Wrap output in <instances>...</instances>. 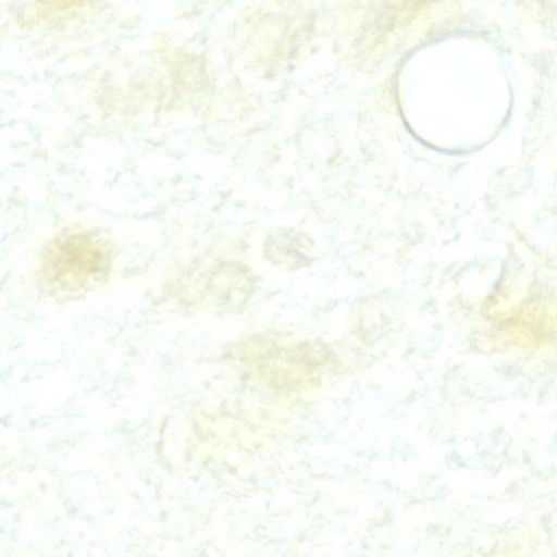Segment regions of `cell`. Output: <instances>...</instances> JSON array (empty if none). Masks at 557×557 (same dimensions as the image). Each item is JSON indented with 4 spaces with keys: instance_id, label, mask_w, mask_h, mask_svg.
<instances>
[{
    "instance_id": "obj_1",
    "label": "cell",
    "mask_w": 557,
    "mask_h": 557,
    "mask_svg": "<svg viewBox=\"0 0 557 557\" xmlns=\"http://www.w3.org/2000/svg\"><path fill=\"white\" fill-rule=\"evenodd\" d=\"M112 268V249L99 233L69 228L44 247L38 275L54 296L78 297L104 283Z\"/></svg>"
},
{
    "instance_id": "obj_2",
    "label": "cell",
    "mask_w": 557,
    "mask_h": 557,
    "mask_svg": "<svg viewBox=\"0 0 557 557\" xmlns=\"http://www.w3.org/2000/svg\"><path fill=\"white\" fill-rule=\"evenodd\" d=\"M237 359L258 381L273 388L294 387L309 375L306 352L300 345L271 338H249L240 344Z\"/></svg>"
},
{
    "instance_id": "obj_3",
    "label": "cell",
    "mask_w": 557,
    "mask_h": 557,
    "mask_svg": "<svg viewBox=\"0 0 557 557\" xmlns=\"http://www.w3.org/2000/svg\"><path fill=\"white\" fill-rule=\"evenodd\" d=\"M87 0H37L40 7L52 13L67 12L75 8H81Z\"/></svg>"
}]
</instances>
